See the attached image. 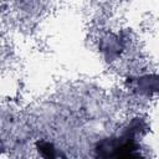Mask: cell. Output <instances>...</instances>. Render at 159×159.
I'll list each match as a JSON object with an SVG mask.
<instances>
[{
    "label": "cell",
    "instance_id": "6da1fadb",
    "mask_svg": "<svg viewBox=\"0 0 159 159\" xmlns=\"http://www.w3.org/2000/svg\"><path fill=\"white\" fill-rule=\"evenodd\" d=\"M39 150H40V152L42 153V155H45V157H53V155H55V154H53L52 145L48 144V143H41Z\"/></svg>",
    "mask_w": 159,
    "mask_h": 159
}]
</instances>
